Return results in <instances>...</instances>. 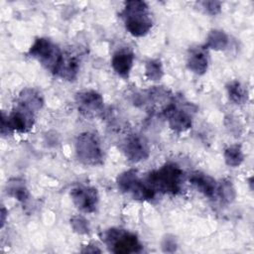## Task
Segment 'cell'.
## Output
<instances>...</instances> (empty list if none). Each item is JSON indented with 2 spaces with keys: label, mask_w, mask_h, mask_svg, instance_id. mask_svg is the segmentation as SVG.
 <instances>
[{
  "label": "cell",
  "mask_w": 254,
  "mask_h": 254,
  "mask_svg": "<svg viewBox=\"0 0 254 254\" xmlns=\"http://www.w3.org/2000/svg\"><path fill=\"white\" fill-rule=\"evenodd\" d=\"M125 156L132 162H140L149 157L150 151L146 140L137 134L129 135L122 145Z\"/></svg>",
  "instance_id": "11"
},
{
  "label": "cell",
  "mask_w": 254,
  "mask_h": 254,
  "mask_svg": "<svg viewBox=\"0 0 254 254\" xmlns=\"http://www.w3.org/2000/svg\"><path fill=\"white\" fill-rule=\"evenodd\" d=\"M6 216H7V211H6L5 207L2 206V208H1V227H3L5 224Z\"/></svg>",
  "instance_id": "27"
},
{
  "label": "cell",
  "mask_w": 254,
  "mask_h": 254,
  "mask_svg": "<svg viewBox=\"0 0 254 254\" xmlns=\"http://www.w3.org/2000/svg\"><path fill=\"white\" fill-rule=\"evenodd\" d=\"M5 117L9 132H27L33 127L35 121V113L21 105H17V107L14 108L9 115H5Z\"/></svg>",
  "instance_id": "10"
},
{
  "label": "cell",
  "mask_w": 254,
  "mask_h": 254,
  "mask_svg": "<svg viewBox=\"0 0 254 254\" xmlns=\"http://www.w3.org/2000/svg\"><path fill=\"white\" fill-rule=\"evenodd\" d=\"M78 111L85 117H95L103 110V97L95 90L78 92L75 96Z\"/></svg>",
  "instance_id": "8"
},
{
  "label": "cell",
  "mask_w": 254,
  "mask_h": 254,
  "mask_svg": "<svg viewBox=\"0 0 254 254\" xmlns=\"http://www.w3.org/2000/svg\"><path fill=\"white\" fill-rule=\"evenodd\" d=\"M107 248L117 254L140 253L143 250V245L138 237L125 229L112 227L105 230L101 236Z\"/></svg>",
  "instance_id": "3"
},
{
  "label": "cell",
  "mask_w": 254,
  "mask_h": 254,
  "mask_svg": "<svg viewBox=\"0 0 254 254\" xmlns=\"http://www.w3.org/2000/svg\"><path fill=\"white\" fill-rule=\"evenodd\" d=\"M126 30L134 37L145 36L153 26L149 6L142 0L125 2L121 13Z\"/></svg>",
  "instance_id": "2"
},
{
  "label": "cell",
  "mask_w": 254,
  "mask_h": 254,
  "mask_svg": "<svg viewBox=\"0 0 254 254\" xmlns=\"http://www.w3.org/2000/svg\"><path fill=\"white\" fill-rule=\"evenodd\" d=\"M184 173L174 164L167 163L160 169L152 171L146 178V184L157 193L178 194L182 190Z\"/></svg>",
  "instance_id": "1"
},
{
  "label": "cell",
  "mask_w": 254,
  "mask_h": 254,
  "mask_svg": "<svg viewBox=\"0 0 254 254\" xmlns=\"http://www.w3.org/2000/svg\"><path fill=\"white\" fill-rule=\"evenodd\" d=\"M200 5L209 15H216L221 10V2L219 1H202L200 2Z\"/></svg>",
  "instance_id": "24"
},
{
  "label": "cell",
  "mask_w": 254,
  "mask_h": 254,
  "mask_svg": "<svg viewBox=\"0 0 254 254\" xmlns=\"http://www.w3.org/2000/svg\"><path fill=\"white\" fill-rule=\"evenodd\" d=\"M117 186L123 192L131 193L134 198L139 200H151L156 195V192L139 178L137 171L133 169L125 171L117 177Z\"/></svg>",
  "instance_id": "6"
},
{
  "label": "cell",
  "mask_w": 254,
  "mask_h": 254,
  "mask_svg": "<svg viewBox=\"0 0 254 254\" xmlns=\"http://www.w3.org/2000/svg\"><path fill=\"white\" fill-rule=\"evenodd\" d=\"M228 45V37L222 30H211L205 42V48L212 49L214 51H222Z\"/></svg>",
  "instance_id": "17"
},
{
  "label": "cell",
  "mask_w": 254,
  "mask_h": 254,
  "mask_svg": "<svg viewBox=\"0 0 254 254\" xmlns=\"http://www.w3.org/2000/svg\"><path fill=\"white\" fill-rule=\"evenodd\" d=\"M134 63V54L129 49H121L115 52L111 59V65L118 75L128 77Z\"/></svg>",
  "instance_id": "14"
},
{
  "label": "cell",
  "mask_w": 254,
  "mask_h": 254,
  "mask_svg": "<svg viewBox=\"0 0 254 254\" xmlns=\"http://www.w3.org/2000/svg\"><path fill=\"white\" fill-rule=\"evenodd\" d=\"M70 225L72 229L79 234H86L90 230L88 221L81 215H73L70 218Z\"/></svg>",
  "instance_id": "23"
},
{
  "label": "cell",
  "mask_w": 254,
  "mask_h": 254,
  "mask_svg": "<svg viewBox=\"0 0 254 254\" xmlns=\"http://www.w3.org/2000/svg\"><path fill=\"white\" fill-rule=\"evenodd\" d=\"M190 184L203 195L212 198L216 194L217 183L209 175L200 171H194L189 178Z\"/></svg>",
  "instance_id": "13"
},
{
  "label": "cell",
  "mask_w": 254,
  "mask_h": 254,
  "mask_svg": "<svg viewBox=\"0 0 254 254\" xmlns=\"http://www.w3.org/2000/svg\"><path fill=\"white\" fill-rule=\"evenodd\" d=\"M18 105H21L36 113L43 107L44 99L38 90L34 88H25L19 94Z\"/></svg>",
  "instance_id": "16"
},
{
  "label": "cell",
  "mask_w": 254,
  "mask_h": 254,
  "mask_svg": "<svg viewBox=\"0 0 254 254\" xmlns=\"http://www.w3.org/2000/svg\"><path fill=\"white\" fill-rule=\"evenodd\" d=\"M224 161L227 166L236 168L240 166L244 160L242 149L239 145H231L224 150Z\"/></svg>",
  "instance_id": "20"
},
{
  "label": "cell",
  "mask_w": 254,
  "mask_h": 254,
  "mask_svg": "<svg viewBox=\"0 0 254 254\" xmlns=\"http://www.w3.org/2000/svg\"><path fill=\"white\" fill-rule=\"evenodd\" d=\"M188 68L195 74L205 73L208 67V56L205 47H192L189 51L187 60Z\"/></svg>",
  "instance_id": "12"
},
{
  "label": "cell",
  "mask_w": 254,
  "mask_h": 254,
  "mask_svg": "<svg viewBox=\"0 0 254 254\" xmlns=\"http://www.w3.org/2000/svg\"><path fill=\"white\" fill-rule=\"evenodd\" d=\"M7 193L17 200L24 202L29 197V191L22 179H12L7 184Z\"/></svg>",
  "instance_id": "18"
},
{
  "label": "cell",
  "mask_w": 254,
  "mask_h": 254,
  "mask_svg": "<svg viewBox=\"0 0 254 254\" xmlns=\"http://www.w3.org/2000/svg\"><path fill=\"white\" fill-rule=\"evenodd\" d=\"M29 55L36 59L45 68L56 73L63 52L52 40L48 38H38L31 46Z\"/></svg>",
  "instance_id": "5"
},
{
  "label": "cell",
  "mask_w": 254,
  "mask_h": 254,
  "mask_svg": "<svg viewBox=\"0 0 254 254\" xmlns=\"http://www.w3.org/2000/svg\"><path fill=\"white\" fill-rule=\"evenodd\" d=\"M226 90L230 101H232L234 104H243L248 99L247 90L237 80L230 81L226 85Z\"/></svg>",
  "instance_id": "19"
},
{
  "label": "cell",
  "mask_w": 254,
  "mask_h": 254,
  "mask_svg": "<svg viewBox=\"0 0 254 254\" xmlns=\"http://www.w3.org/2000/svg\"><path fill=\"white\" fill-rule=\"evenodd\" d=\"M164 69L162 63L159 60H150L145 65V75L149 80L157 81L162 78Z\"/></svg>",
  "instance_id": "22"
},
{
  "label": "cell",
  "mask_w": 254,
  "mask_h": 254,
  "mask_svg": "<svg viewBox=\"0 0 254 254\" xmlns=\"http://www.w3.org/2000/svg\"><path fill=\"white\" fill-rule=\"evenodd\" d=\"M163 114L166 117L171 129L178 133L185 132L191 128L192 119L190 113L178 106L176 103H174V101L163 110Z\"/></svg>",
  "instance_id": "9"
},
{
  "label": "cell",
  "mask_w": 254,
  "mask_h": 254,
  "mask_svg": "<svg viewBox=\"0 0 254 254\" xmlns=\"http://www.w3.org/2000/svg\"><path fill=\"white\" fill-rule=\"evenodd\" d=\"M216 193L219 195L221 200L225 203H230L234 200L236 196L235 189L230 181L222 180L219 184H217Z\"/></svg>",
  "instance_id": "21"
},
{
  "label": "cell",
  "mask_w": 254,
  "mask_h": 254,
  "mask_svg": "<svg viewBox=\"0 0 254 254\" xmlns=\"http://www.w3.org/2000/svg\"><path fill=\"white\" fill-rule=\"evenodd\" d=\"M79 64L75 56L69 53H63L60 64L55 74L65 80H73L78 73Z\"/></svg>",
  "instance_id": "15"
},
{
  "label": "cell",
  "mask_w": 254,
  "mask_h": 254,
  "mask_svg": "<svg viewBox=\"0 0 254 254\" xmlns=\"http://www.w3.org/2000/svg\"><path fill=\"white\" fill-rule=\"evenodd\" d=\"M73 204L82 212L92 213L98 204V192L96 189L86 186H77L70 190Z\"/></svg>",
  "instance_id": "7"
},
{
  "label": "cell",
  "mask_w": 254,
  "mask_h": 254,
  "mask_svg": "<svg viewBox=\"0 0 254 254\" xmlns=\"http://www.w3.org/2000/svg\"><path fill=\"white\" fill-rule=\"evenodd\" d=\"M162 247H163V250L166 251V252H169V248L172 247V249L175 251L176 248H177V243L175 241L174 238H165L164 241H163V244H162Z\"/></svg>",
  "instance_id": "25"
},
{
  "label": "cell",
  "mask_w": 254,
  "mask_h": 254,
  "mask_svg": "<svg viewBox=\"0 0 254 254\" xmlns=\"http://www.w3.org/2000/svg\"><path fill=\"white\" fill-rule=\"evenodd\" d=\"M75 153L78 161L86 166H96L103 162V150L96 134L83 132L75 141Z\"/></svg>",
  "instance_id": "4"
},
{
  "label": "cell",
  "mask_w": 254,
  "mask_h": 254,
  "mask_svg": "<svg viewBox=\"0 0 254 254\" xmlns=\"http://www.w3.org/2000/svg\"><path fill=\"white\" fill-rule=\"evenodd\" d=\"M81 252H83V253H86V252H87V253H89V252L94 253V252H101V250L98 249L96 246H93V245H86L85 248L81 250Z\"/></svg>",
  "instance_id": "26"
}]
</instances>
